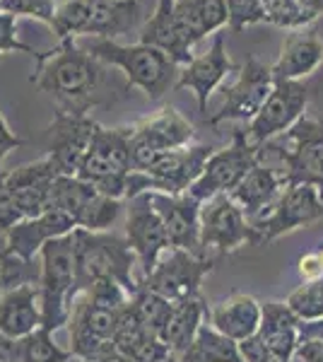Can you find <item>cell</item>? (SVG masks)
Here are the masks:
<instances>
[{"instance_id":"25","label":"cell","mask_w":323,"mask_h":362,"mask_svg":"<svg viewBox=\"0 0 323 362\" xmlns=\"http://www.w3.org/2000/svg\"><path fill=\"white\" fill-rule=\"evenodd\" d=\"M283 189H285V184H283V179H280V174L275 172V169L256 162V167L239 181V186L229 196H232L234 203L244 210L246 220H249V225H251V223H256V220H261L263 215L275 206V201L283 194Z\"/></svg>"},{"instance_id":"28","label":"cell","mask_w":323,"mask_h":362,"mask_svg":"<svg viewBox=\"0 0 323 362\" xmlns=\"http://www.w3.org/2000/svg\"><path fill=\"white\" fill-rule=\"evenodd\" d=\"M140 44L145 46H155V49L164 51L176 66H189L193 61L191 49L181 42L179 32L174 25V0H160L157 3L155 15L140 29Z\"/></svg>"},{"instance_id":"47","label":"cell","mask_w":323,"mask_h":362,"mask_svg":"<svg viewBox=\"0 0 323 362\" xmlns=\"http://www.w3.org/2000/svg\"><path fill=\"white\" fill-rule=\"evenodd\" d=\"M0 362H20V346L13 338L0 334Z\"/></svg>"},{"instance_id":"40","label":"cell","mask_w":323,"mask_h":362,"mask_svg":"<svg viewBox=\"0 0 323 362\" xmlns=\"http://www.w3.org/2000/svg\"><path fill=\"white\" fill-rule=\"evenodd\" d=\"M297 358L302 362H323V319L299 321Z\"/></svg>"},{"instance_id":"22","label":"cell","mask_w":323,"mask_h":362,"mask_svg":"<svg viewBox=\"0 0 323 362\" xmlns=\"http://www.w3.org/2000/svg\"><path fill=\"white\" fill-rule=\"evenodd\" d=\"M75 230V220L66 215L63 210H46L39 218H27L17 223L13 230L5 235L8 247L25 261H34L41 254L44 244L51 239L66 237Z\"/></svg>"},{"instance_id":"21","label":"cell","mask_w":323,"mask_h":362,"mask_svg":"<svg viewBox=\"0 0 323 362\" xmlns=\"http://www.w3.org/2000/svg\"><path fill=\"white\" fill-rule=\"evenodd\" d=\"M58 174L51 167L49 157H41L37 162H27L10 172H5V184L13 191L15 203L20 206L22 215L39 218L41 213L51 208V189Z\"/></svg>"},{"instance_id":"17","label":"cell","mask_w":323,"mask_h":362,"mask_svg":"<svg viewBox=\"0 0 323 362\" xmlns=\"http://www.w3.org/2000/svg\"><path fill=\"white\" fill-rule=\"evenodd\" d=\"M128 203V218H126V232L123 237L128 239L133 254L138 256V266L143 268V278L150 276L160 264V259L172 249L169 244L167 227L157 210L152 208L150 196L143 194Z\"/></svg>"},{"instance_id":"45","label":"cell","mask_w":323,"mask_h":362,"mask_svg":"<svg viewBox=\"0 0 323 362\" xmlns=\"http://www.w3.org/2000/svg\"><path fill=\"white\" fill-rule=\"evenodd\" d=\"M299 276L304 280H316L323 278V261L319 251H309L299 259Z\"/></svg>"},{"instance_id":"4","label":"cell","mask_w":323,"mask_h":362,"mask_svg":"<svg viewBox=\"0 0 323 362\" xmlns=\"http://www.w3.org/2000/svg\"><path fill=\"white\" fill-rule=\"evenodd\" d=\"M82 49L92 54L104 66L121 68L128 78V85H135L150 99H160L169 87L176 85V63L164 51L155 46L133 44L123 46L114 39H87Z\"/></svg>"},{"instance_id":"30","label":"cell","mask_w":323,"mask_h":362,"mask_svg":"<svg viewBox=\"0 0 323 362\" xmlns=\"http://www.w3.org/2000/svg\"><path fill=\"white\" fill-rule=\"evenodd\" d=\"M90 10L92 15L85 34H95L97 39H116L131 32L140 17L138 0H90Z\"/></svg>"},{"instance_id":"36","label":"cell","mask_w":323,"mask_h":362,"mask_svg":"<svg viewBox=\"0 0 323 362\" xmlns=\"http://www.w3.org/2000/svg\"><path fill=\"white\" fill-rule=\"evenodd\" d=\"M285 305L295 312L299 321L323 319V278L304 280L297 290H292Z\"/></svg>"},{"instance_id":"51","label":"cell","mask_w":323,"mask_h":362,"mask_svg":"<svg viewBox=\"0 0 323 362\" xmlns=\"http://www.w3.org/2000/svg\"><path fill=\"white\" fill-rule=\"evenodd\" d=\"M162 362H179V358H176V355H172V358H167V360H162Z\"/></svg>"},{"instance_id":"2","label":"cell","mask_w":323,"mask_h":362,"mask_svg":"<svg viewBox=\"0 0 323 362\" xmlns=\"http://www.w3.org/2000/svg\"><path fill=\"white\" fill-rule=\"evenodd\" d=\"M258 165L275 169L285 186L311 184L323 196V119L302 116L283 136L258 145Z\"/></svg>"},{"instance_id":"43","label":"cell","mask_w":323,"mask_h":362,"mask_svg":"<svg viewBox=\"0 0 323 362\" xmlns=\"http://www.w3.org/2000/svg\"><path fill=\"white\" fill-rule=\"evenodd\" d=\"M5 51H22V54H29L32 58H37L41 54V49H32L29 44L17 39L15 15L0 13V54H5Z\"/></svg>"},{"instance_id":"27","label":"cell","mask_w":323,"mask_h":362,"mask_svg":"<svg viewBox=\"0 0 323 362\" xmlns=\"http://www.w3.org/2000/svg\"><path fill=\"white\" fill-rule=\"evenodd\" d=\"M41 326L39 285H22L0 297V334L22 341Z\"/></svg>"},{"instance_id":"14","label":"cell","mask_w":323,"mask_h":362,"mask_svg":"<svg viewBox=\"0 0 323 362\" xmlns=\"http://www.w3.org/2000/svg\"><path fill=\"white\" fill-rule=\"evenodd\" d=\"M119 312L97 307L87 300V295H80L73 302L70 314V353L82 362H99L116 353L114 331Z\"/></svg>"},{"instance_id":"19","label":"cell","mask_w":323,"mask_h":362,"mask_svg":"<svg viewBox=\"0 0 323 362\" xmlns=\"http://www.w3.org/2000/svg\"><path fill=\"white\" fill-rule=\"evenodd\" d=\"M213 153L215 148L210 145H186V148H176L160 155V160L145 172L152 179V191L169 196L186 194L193 181L203 174L205 162Z\"/></svg>"},{"instance_id":"15","label":"cell","mask_w":323,"mask_h":362,"mask_svg":"<svg viewBox=\"0 0 323 362\" xmlns=\"http://www.w3.org/2000/svg\"><path fill=\"white\" fill-rule=\"evenodd\" d=\"M309 104V90L302 80H275V87L261 107V112L244 128L249 143L263 145L283 136L304 116Z\"/></svg>"},{"instance_id":"7","label":"cell","mask_w":323,"mask_h":362,"mask_svg":"<svg viewBox=\"0 0 323 362\" xmlns=\"http://www.w3.org/2000/svg\"><path fill=\"white\" fill-rule=\"evenodd\" d=\"M323 220V196L316 186L297 184L285 186L283 194L278 196L275 206L263 215L261 220L251 223L254 230V244H270L283 235L299 230V227H311Z\"/></svg>"},{"instance_id":"20","label":"cell","mask_w":323,"mask_h":362,"mask_svg":"<svg viewBox=\"0 0 323 362\" xmlns=\"http://www.w3.org/2000/svg\"><path fill=\"white\" fill-rule=\"evenodd\" d=\"M234 70V63L229 61L225 49V34L217 32L213 39V46L203 56L193 58L189 66L179 73L174 90H191L198 99V109L208 119V99L217 90V85Z\"/></svg>"},{"instance_id":"8","label":"cell","mask_w":323,"mask_h":362,"mask_svg":"<svg viewBox=\"0 0 323 362\" xmlns=\"http://www.w3.org/2000/svg\"><path fill=\"white\" fill-rule=\"evenodd\" d=\"M196 138V128L174 107H164L160 114L148 116L133 126L131 136V165L138 172L148 169L160 160V155L176 148H186Z\"/></svg>"},{"instance_id":"32","label":"cell","mask_w":323,"mask_h":362,"mask_svg":"<svg viewBox=\"0 0 323 362\" xmlns=\"http://www.w3.org/2000/svg\"><path fill=\"white\" fill-rule=\"evenodd\" d=\"M155 338L152 331L145 329V324L140 321L138 312L133 309V305L128 302L126 307L119 312V319H116V331H114V346L116 353L126 355L135 362V355L143 350L145 343Z\"/></svg>"},{"instance_id":"46","label":"cell","mask_w":323,"mask_h":362,"mask_svg":"<svg viewBox=\"0 0 323 362\" xmlns=\"http://www.w3.org/2000/svg\"><path fill=\"white\" fill-rule=\"evenodd\" d=\"M20 145H25V140L17 138L15 133L10 131L8 124H5V119H3V114H0V169H3V162H5V157H8L10 150L20 148Z\"/></svg>"},{"instance_id":"53","label":"cell","mask_w":323,"mask_h":362,"mask_svg":"<svg viewBox=\"0 0 323 362\" xmlns=\"http://www.w3.org/2000/svg\"><path fill=\"white\" fill-rule=\"evenodd\" d=\"M0 13H3V0H0Z\"/></svg>"},{"instance_id":"42","label":"cell","mask_w":323,"mask_h":362,"mask_svg":"<svg viewBox=\"0 0 323 362\" xmlns=\"http://www.w3.org/2000/svg\"><path fill=\"white\" fill-rule=\"evenodd\" d=\"M25 220L20 206L15 203L13 191L5 184V169H0V235H8L10 230Z\"/></svg>"},{"instance_id":"38","label":"cell","mask_w":323,"mask_h":362,"mask_svg":"<svg viewBox=\"0 0 323 362\" xmlns=\"http://www.w3.org/2000/svg\"><path fill=\"white\" fill-rule=\"evenodd\" d=\"M227 5V27L232 34L244 32L246 27L258 25V22H268L266 5L263 0H225Z\"/></svg>"},{"instance_id":"37","label":"cell","mask_w":323,"mask_h":362,"mask_svg":"<svg viewBox=\"0 0 323 362\" xmlns=\"http://www.w3.org/2000/svg\"><path fill=\"white\" fill-rule=\"evenodd\" d=\"M131 305H133L135 312H138V317L145 324V329L157 336L162 331V326L167 324L174 302L164 300V297H160L157 293H150V290H145L143 285H140L138 293L131 297Z\"/></svg>"},{"instance_id":"3","label":"cell","mask_w":323,"mask_h":362,"mask_svg":"<svg viewBox=\"0 0 323 362\" xmlns=\"http://www.w3.org/2000/svg\"><path fill=\"white\" fill-rule=\"evenodd\" d=\"M73 259H75V295H82L102 278H111L135 295L140 283L133 278V266L138 256L133 254L131 244L123 235L114 232H90L75 227L73 230Z\"/></svg>"},{"instance_id":"50","label":"cell","mask_w":323,"mask_h":362,"mask_svg":"<svg viewBox=\"0 0 323 362\" xmlns=\"http://www.w3.org/2000/svg\"><path fill=\"white\" fill-rule=\"evenodd\" d=\"M99 362H133V360L126 358V355H121V353H114V355H109V358H104V360H99Z\"/></svg>"},{"instance_id":"9","label":"cell","mask_w":323,"mask_h":362,"mask_svg":"<svg viewBox=\"0 0 323 362\" xmlns=\"http://www.w3.org/2000/svg\"><path fill=\"white\" fill-rule=\"evenodd\" d=\"M123 203L102 196L92 184L78 177H56L51 189V208L63 210L75 220V227L90 232H109V227L119 220Z\"/></svg>"},{"instance_id":"1","label":"cell","mask_w":323,"mask_h":362,"mask_svg":"<svg viewBox=\"0 0 323 362\" xmlns=\"http://www.w3.org/2000/svg\"><path fill=\"white\" fill-rule=\"evenodd\" d=\"M34 61V87L54 97L61 112L87 116L92 107L102 104L104 63L87 54L75 39L58 42L56 49L41 51Z\"/></svg>"},{"instance_id":"44","label":"cell","mask_w":323,"mask_h":362,"mask_svg":"<svg viewBox=\"0 0 323 362\" xmlns=\"http://www.w3.org/2000/svg\"><path fill=\"white\" fill-rule=\"evenodd\" d=\"M239 350H242V358L244 362H275L268 355V350L263 348V343L258 341V336H251L246 341L239 343Z\"/></svg>"},{"instance_id":"16","label":"cell","mask_w":323,"mask_h":362,"mask_svg":"<svg viewBox=\"0 0 323 362\" xmlns=\"http://www.w3.org/2000/svg\"><path fill=\"white\" fill-rule=\"evenodd\" d=\"M97 126L99 124L90 116H73L56 109L54 124L49 126V133H46V138H49L46 157H49L58 177H78Z\"/></svg>"},{"instance_id":"48","label":"cell","mask_w":323,"mask_h":362,"mask_svg":"<svg viewBox=\"0 0 323 362\" xmlns=\"http://www.w3.org/2000/svg\"><path fill=\"white\" fill-rule=\"evenodd\" d=\"M295 5L309 17L311 22L323 15V0H295Z\"/></svg>"},{"instance_id":"6","label":"cell","mask_w":323,"mask_h":362,"mask_svg":"<svg viewBox=\"0 0 323 362\" xmlns=\"http://www.w3.org/2000/svg\"><path fill=\"white\" fill-rule=\"evenodd\" d=\"M131 136L133 126H97L90 150L82 160L78 179L92 184L102 196L114 198V201H126L128 174L133 169Z\"/></svg>"},{"instance_id":"52","label":"cell","mask_w":323,"mask_h":362,"mask_svg":"<svg viewBox=\"0 0 323 362\" xmlns=\"http://www.w3.org/2000/svg\"><path fill=\"white\" fill-rule=\"evenodd\" d=\"M319 254H321V261H323V247L319 249Z\"/></svg>"},{"instance_id":"26","label":"cell","mask_w":323,"mask_h":362,"mask_svg":"<svg viewBox=\"0 0 323 362\" xmlns=\"http://www.w3.org/2000/svg\"><path fill=\"white\" fill-rule=\"evenodd\" d=\"M323 63V42L316 32H290L280 58L270 66L275 80H302Z\"/></svg>"},{"instance_id":"12","label":"cell","mask_w":323,"mask_h":362,"mask_svg":"<svg viewBox=\"0 0 323 362\" xmlns=\"http://www.w3.org/2000/svg\"><path fill=\"white\" fill-rule=\"evenodd\" d=\"M246 244H254V230L232 196L217 194L201 203V247L205 256L208 251H217V259H222Z\"/></svg>"},{"instance_id":"18","label":"cell","mask_w":323,"mask_h":362,"mask_svg":"<svg viewBox=\"0 0 323 362\" xmlns=\"http://www.w3.org/2000/svg\"><path fill=\"white\" fill-rule=\"evenodd\" d=\"M150 203L167 227L172 249H184L198 259H210L201 247V201L189 194L169 196L150 191Z\"/></svg>"},{"instance_id":"41","label":"cell","mask_w":323,"mask_h":362,"mask_svg":"<svg viewBox=\"0 0 323 362\" xmlns=\"http://www.w3.org/2000/svg\"><path fill=\"white\" fill-rule=\"evenodd\" d=\"M3 13L8 15H27L37 17V20L46 22L54 29V17H56V5L54 0H3Z\"/></svg>"},{"instance_id":"49","label":"cell","mask_w":323,"mask_h":362,"mask_svg":"<svg viewBox=\"0 0 323 362\" xmlns=\"http://www.w3.org/2000/svg\"><path fill=\"white\" fill-rule=\"evenodd\" d=\"M10 254V247H8V239L5 235H0V297L5 295V288H3V271H5V259Z\"/></svg>"},{"instance_id":"33","label":"cell","mask_w":323,"mask_h":362,"mask_svg":"<svg viewBox=\"0 0 323 362\" xmlns=\"http://www.w3.org/2000/svg\"><path fill=\"white\" fill-rule=\"evenodd\" d=\"M17 346H20V362H68L73 358V353L58 348L54 343V334L41 326L34 334L17 341Z\"/></svg>"},{"instance_id":"24","label":"cell","mask_w":323,"mask_h":362,"mask_svg":"<svg viewBox=\"0 0 323 362\" xmlns=\"http://www.w3.org/2000/svg\"><path fill=\"white\" fill-rule=\"evenodd\" d=\"M263 319V305L256 297L246 293H232L227 300L217 302L210 309V326L220 331L222 336L242 343L246 338L258 334V326Z\"/></svg>"},{"instance_id":"13","label":"cell","mask_w":323,"mask_h":362,"mask_svg":"<svg viewBox=\"0 0 323 362\" xmlns=\"http://www.w3.org/2000/svg\"><path fill=\"white\" fill-rule=\"evenodd\" d=\"M275 87V78L270 66H263L254 56L246 58V63L239 70L237 80L225 87V102L213 116L205 119L208 126H220L222 121H244L246 126L256 119L261 107L266 104Z\"/></svg>"},{"instance_id":"11","label":"cell","mask_w":323,"mask_h":362,"mask_svg":"<svg viewBox=\"0 0 323 362\" xmlns=\"http://www.w3.org/2000/svg\"><path fill=\"white\" fill-rule=\"evenodd\" d=\"M217 256L198 259L184 249H169L160 259L155 271L140 280L145 290L157 293L169 302H184L201 297V285L217 266Z\"/></svg>"},{"instance_id":"31","label":"cell","mask_w":323,"mask_h":362,"mask_svg":"<svg viewBox=\"0 0 323 362\" xmlns=\"http://www.w3.org/2000/svg\"><path fill=\"white\" fill-rule=\"evenodd\" d=\"M179 362H244V358L237 341L222 336L205 321L191 346L179 355Z\"/></svg>"},{"instance_id":"39","label":"cell","mask_w":323,"mask_h":362,"mask_svg":"<svg viewBox=\"0 0 323 362\" xmlns=\"http://www.w3.org/2000/svg\"><path fill=\"white\" fill-rule=\"evenodd\" d=\"M82 295H87V300H90L92 305L111 309V312H121V309L131 302V295H128L126 290H123L121 285L116 283V280H111V278L97 280V283Z\"/></svg>"},{"instance_id":"10","label":"cell","mask_w":323,"mask_h":362,"mask_svg":"<svg viewBox=\"0 0 323 362\" xmlns=\"http://www.w3.org/2000/svg\"><path fill=\"white\" fill-rule=\"evenodd\" d=\"M258 162V145L249 143L244 128H237L232 136V145L225 150H215L210 160L205 162L203 174L193 181L186 194L196 201H208L217 194H232L246 174Z\"/></svg>"},{"instance_id":"35","label":"cell","mask_w":323,"mask_h":362,"mask_svg":"<svg viewBox=\"0 0 323 362\" xmlns=\"http://www.w3.org/2000/svg\"><path fill=\"white\" fill-rule=\"evenodd\" d=\"M174 25L181 42L189 49H193L201 39L210 34L201 8H198V0H174Z\"/></svg>"},{"instance_id":"23","label":"cell","mask_w":323,"mask_h":362,"mask_svg":"<svg viewBox=\"0 0 323 362\" xmlns=\"http://www.w3.org/2000/svg\"><path fill=\"white\" fill-rule=\"evenodd\" d=\"M258 341L275 362H292L299 343V319L285 302H263Z\"/></svg>"},{"instance_id":"5","label":"cell","mask_w":323,"mask_h":362,"mask_svg":"<svg viewBox=\"0 0 323 362\" xmlns=\"http://www.w3.org/2000/svg\"><path fill=\"white\" fill-rule=\"evenodd\" d=\"M41 329L61 331L73 314L75 295V259H73V232L66 237L51 239L41 249Z\"/></svg>"},{"instance_id":"34","label":"cell","mask_w":323,"mask_h":362,"mask_svg":"<svg viewBox=\"0 0 323 362\" xmlns=\"http://www.w3.org/2000/svg\"><path fill=\"white\" fill-rule=\"evenodd\" d=\"M90 0H66L63 5H58L54 17V32L58 42H66V39H75L80 34H85L87 25H90Z\"/></svg>"},{"instance_id":"29","label":"cell","mask_w":323,"mask_h":362,"mask_svg":"<svg viewBox=\"0 0 323 362\" xmlns=\"http://www.w3.org/2000/svg\"><path fill=\"white\" fill-rule=\"evenodd\" d=\"M205 319H210V309L205 305L203 297L174 302L172 314H169L167 324L162 326V331L157 336H160V341L164 346L179 358V355L193 343V338H196L198 329L205 324Z\"/></svg>"}]
</instances>
